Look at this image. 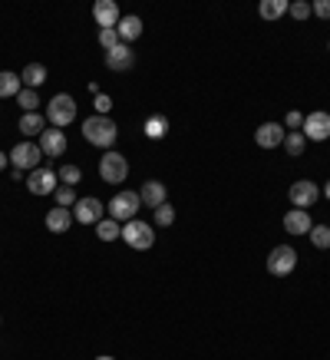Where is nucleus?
Segmentation results:
<instances>
[{
  "mask_svg": "<svg viewBox=\"0 0 330 360\" xmlns=\"http://www.w3.org/2000/svg\"><path fill=\"white\" fill-rule=\"evenodd\" d=\"M47 123H53V129H66L76 123V99L70 93H56L47 103Z\"/></svg>",
  "mask_w": 330,
  "mask_h": 360,
  "instance_id": "nucleus-2",
  "label": "nucleus"
},
{
  "mask_svg": "<svg viewBox=\"0 0 330 360\" xmlns=\"http://www.w3.org/2000/svg\"><path fill=\"white\" fill-rule=\"evenodd\" d=\"M40 159H43V152H40V146H34V142H20V146L10 149V166L20 172L40 169Z\"/></svg>",
  "mask_w": 330,
  "mask_h": 360,
  "instance_id": "nucleus-8",
  "label": "nucleus"
},
{
  "mask_svg": "<svg viewBox=\"0 0 330 360\" xmlns=\"http://www.w3.org/2000/svg\"><path fill=\"white\" fill-rule=\"evenodd\" d=\"M103 218H106V202H99V198H92V195L76 198L73 222H79V225H99Z\"/></svg>",
  "mask_w": 330,
  "mask_h": 360,
  "instance_id": "nucleus-6",
  "label": "nucleus"
},
{
  "mask_svg": "<svg viewBox=\"0 0 330 360\" xmlns=\"http://www.w3.org/2000/svg\"><path fill=\"white\" fill-rule=\"evenodd\" d=\"M116 136H119V129H116V123H112L110 116H90L86 123H83V139L90 142V146H96V149H112V142H116Z\"/></svg>",
  "mask_w": 330,
  "mask_h": 360,
  "instance_id": "nucleus-1",
  "label": "nucleus"
},
{
  "mask_svg": "<svg viewBox=\"0 0 330 360\" xmlns=\"http://www.w3.org/2000/svg\"><path fill=\"white\" fill-rule=\"evenodd\" d=\"M142 30H146V27H142V17H139V14H126V17L116 23V34H119V40H123V43H129V47L142 37Z\"/></svg>",
  "mask_w": 330,
  "mask_h": 360,
  "instance_id": "nucleus-16",
  "label": "nucleus"
},
{
  "mask_svg": "<svg viewBox=\"0 0 330 360\" xmlns=\"http://www.w3.org/2000/svg\"><path fill=\"white\" fill-rule=\"evenodd\" d=\"M284 149H288V155H301V152L307 149L304 133H288V136H284Z\"/></svg>",
  "mask_w": 330,
  "mask_h": 360,
  "instance_id": "nucleus-26",
  "label": "nucleus"
},
{
  "mask_svg": "<svg viewBox=\"0 0 330 360\" xmlns=\"http://www.w3.org/2000/svg\"><path fill=\"white\" fill-rule=\"evenodd\" d=\"M284 126H288L291 133H301V126H304V116L297 113V110H291V113L284 116Z\"/></svg>",
  "mask_w": 330,
  "mask_h": 360,
  "instance_id": "nucleus-34",
  "label": "nucleus"
},
{
  "mask_svg": "<svg viewBox=\"0 0 330 360\" xmlns=\"http://www.w3.org/2000/svg\"><path fill=\"white\" fill-rule=\"evenodd\" d=\"M288 14H291L294 20H307L314 10H311V3H307V0H294L291 7H288Z\"/></svg>",
  "mask_w": 330,
  "mask_h": 360,
  "instance_id": "nucleus-32",
  "label": "nucleus"
},
{
  "mask_svg": "<svg viewBox=\"0 0 330 360\" xmlns=\"http://www.w3.org/2000/svg\"><path fill=\"white\" fill-rule=\"evenodd\" d=\"M311 10L320 20H330V0H317V3H311Z\"/></svg>",
  "mask_w": 330,
  "mask_h": 360,
  "instance_id": "nucleus-36",
  "label": "nucleus"
},
{
  "mask_svg": "<svg viewBox=\"0 0 330 360\" xmlns=\"http://www.w3.org/2000/svg\"><path fill=\"white\" fill-rule=\"evenodd\" d=\"M7 162H10V155H7V152H0V172L7 169Z\"/></svg>",
  "mask_w": 330,
  "mask_h": 360,
  "instance_id": "nucleus-37",
  "label": "nucleus"
},
{
  "mask_svg": "<svg viewBox=\"0 0 330 360\" xmlns=\"http://www.w3.org/2000/svg\"><path fill=\"white\" fill-rule=\"evenodd\" d=\"M139 198H142V205H149V209L155 211L159 205H165V202H168V192H165L162 182L149 179V182H142V189H139Z\"/></svg>",
  "mask_w": 330,
  "mask_h": 360,
  "instance_id": "nucleus-17",
  "label": "nucleus"
},
{
  "mask_svg": "<svg viewBox=\"0 0 330 360\" xmlns=\"http://www.w3.org/2000/svg\"><path fill=\"white\" fill-rule=\"evenodd\" d=\"M311 242H314V248L327 251L330 248V225H314L311 228Z\"/></svg>",
  "mask_w": 330,
  "mask_h": 360,
  "instance_id": "nucleus-29",
  "label": "nucleus"
},
{
  "mask_svg": "<svg viewBox=\"0 0 330 360\" xmlns=\"http://www.w3.org/2000/svg\"><path fill=\"white\" fill-rule=\"evenodd\" d=\"M99 43H103V50L110 53L112 47H119L123 40H119V34H116V30H99Z\"/></svg>",
  "mask_w": 330,
  "mask_h": 360,
  "instance_id": "nucleus-33",
  "label": "nucleus"
},
{
  "mask_svg": "<svg viewBox=\"0 0 330 360\" xmlns=\"http://www.w3.org/2000/svg\"><path fill=\"white\" fill-rule=\"evenodd\" d=\"M56 185H60V175H56L53 169H34L30 175H27V189L34 192V195H53Z\"/></svg>",
  "mask_w": 330,
  "mask_h": 360,
  "instance_id": "nucleus-10",
  "label": "nucleus"
},
{
  "mask_svg": "<svg viewBox=\"0 0 330 360\" xmlns=\"http://www.w3.org/2000/svg\"><path fill=\"white\" fill-rule=\"evenodd\" d=\"M60 185H79V179H83V172H79V166H60Z\"/></svg>",
  "mask_w": 330,
  "mask_h": 360,
  "instance_id": "nucleus-27",
  "label": "nucleus"
},
{
  "mask_svg": "<svg viewBox=\"0 0 330 360\" xmlns=\"http://www.w3.org/2000/svg\"><path fill=\"white\" fill-rule=\"evenodd\" d=\"M288 195H291L294 209H304V211H307L314 202L320 198V189H317L314 182H307V179H301V182H294V185H291V192H288Z\"/></svg>",
  "mask_w": 330,
  "mask_h": 360,
  "instance_id": "nucleus-12",
  "label": "nucleus"
},
{
  "mask_svg": "<svg viewBox=\"0 0 330 360\" xmlns=\"http://www.w3.org/2000/svg\"><path fill=\"white\" fill-rule=\"evenodd\" d=\"M284 126L281 123H261L255 129V142L261 149H275V146H284Z\"/></svg>",
  "mask_w": 330,
  "mask_h": 360,
  "instance_id": "nucleus-14",
  "label": "nucleus"
},
{
  "mask_svg": "<svg viewBox=\"0 0 330 360\" xmlns=\"http://www.w3.org/2000/svg\"><path fill=\"white\" fill-rule=\"evenodd\" d=\"M324 198H327V202H330V179H327V182H324Z\"/></svg>",
  "mask_w": 330,
  "mask_h": 360,
  "instance_id": "nucleus-38",
  "label": "nucleus"
},
{
  "mask_svg": "<svg viewBox=\"0 0 330 360\" xmlns=\"http://www.w3.org/2000/svg\"><path fill=\"white\" fill-rule=\"evenodd\" d=\"M53 198H56V205H60V209H70V205H76V189H73V185H56Z\"/></svg>",
  "mask_w": 330,
  "mask_h": 360,
  "instance_id": "nucleus-28",
  "label": "nucleus"
},
{
  "mask_svg": "<svg viewBox=\"0 0 330 360\" xmlns=\"http://www.w3.org/2000/svg\"><path fill=\"white\" fill-rule=\"evenodd\" d=\"M47 119L40 113H23V119H20V133L23 136H43L47 133V126H43Z\"/></svg>",
  "mask_w": 330,
  "mask_h": 360,
  "instance_id": "nucleus-22",
  "label": "nucleus"
},
{
  "mask_svg": "<svg viewBox=\"0 0 330 360\" xmlns=\"http://www.w3.org/2000/svg\"><path fill=\"white\" fill-rule=\"evenodd\" d=\"M20 79H23L27 90H40V86L47 83V66H43V63H27L23 73H20Z\"/></svg>",
  "mask_w": 330,
  "mask_h": 360,
  "instance_id": "nucleus-20",
  "label": "nucleus"
},
{
  "mask_svg": "<svg viewBox=\"0 0 330 360\" xmlns=\"http://www.w3.org/2000/svg\"><path fill=\"white\" fill-rule=\"evenodd\" d=\"M112 110V99L106 93H96V116H106Z\"/></svg>",
  "mask_w": 330,
  "mask_h": 360,
  "instance_id": "nucleus-35",
  "label": "nucleus"
},
{
  "mask_svg": "<svg viewBox=\"0 0 330 360\" xmlns=\"http://www.w3.org/2000/svg\"><path fill=\"white\" fill-rule=\"evenodd\" d=\"M288 7H291L288 0H261L257 10H261V17L264 20H281L284 14H288Z\"/></svg>",
  "mask_w": 330,
  "mask_h": 360,
  "instance_id": "nucleus-23",
  "label": "nucleus"
},
{
  "mask_svg": "<svg viewBox=\"0 0 330 360\" xmlns=\"http://www.w3.org/2000/svg\"><path fill=\"white\" fill-rule=\"evenodd\" d=\"M172 222H175V209L165 202V205H159V209H155V225H159V228H168Z\"/></svg>",
  "mask_w": 330,
  "mask_h": 360,
  "instance_id": "nucleus-31",
  "label": "nucleus"
},
{
  "mask_svg": "<svg viewBox=\"0 0 330 360\" xmlns=\"http://www.w3.org/2000/svg\"><path fill=\"white\" fill-rule=\"evenodd\" d=\"M139 205H142V198H139V192H116L110 202V218H116V222H132L136 218V211H139Z\"/></svg>",
  "mask_w": 330,
  "mask_h": 360,
  "instance_id": "nucleus-5",
  "label": "nucleus"
},
{
  "mask_svg": "<svg viewBox=\"0 0 330 360\" xmlns=\"http://www.w3.org/2000/svg\"><path fill=\"white\" fill-rule=\"evenodd\" d=\"M301 133H304V139H311V142H324V139H330V113L317 110V113L304 116Z\"/></svg>",
  "mask_w": 330,
  "mask_h": 360,
  "instance_id": "nucleus-9",
  "label": "nucleus"
},
{
  "mask_svg": "<svg viewBox=\"0 0 330 360\" xmlns=\"http://www.w3.org/2000/svg\"><path fill=\"white\" fill-rule=\"evenodd\" d=\"M96 360H112V357H110V354H99V357H96Z\"/></svg>",
  "mask_w": 330,
  "mask_h": 360,
  "instance_id": "nucleus-39",
  "label": "nucleus"
},
{
  "mask_svg": "<svg viewBox=\"0 0 330 360\" xmlns=\"http://www.w3.org/2000/svg\"><path fill=\"white\" fill-rule=\"evenodd\" d=\"M66 146H70V142H66V133H63V129H53V126H50V129H47V133L40 136V152H43V155H63V152H66Z\"/></svg>",
  "mask_w": 330,
  "mask_h": 360,
  "instance_id": "nucleus-15",
  "label": "nucleus"
},
{
  "mask_svg": "<svg viewBox=\"0 0 330 360\" xmlns=\"http://www.w3.org/2000/svg\"><path fill=\"white\" fill-rule=\"evenodd\" d=\"M92 17L99 23V30H116V23L123 20V14H119V3L116 0H96L92 3Z\"/></svg>",
  "mask_w": 330,
  "mask_h": 360,
  "instance_id": "nucleus-11",
  "label": "nucleus"
},
{
  "mask_svg": "<svg viewBox=\"0 0 330 360\" xmlns=\"http://www.w3.org/2000/svg\"><path fill=\"white\" fill-rule=\"evenodd\" d=\"M168 133V119L165 116H149L146 119V136L149 139H162Z\"/></svg>",
  "mask_w": 330,
  "mask_h": 360,
  "instance_id": "nucleus-25",
  "label": "nucleus"
},
{
  "mask_svg": "<svg viewBox=\"0 0 330 360\" xmlns=\"http://www.w3.org/2000/svg\"><path fill=\"white\" fill-rule=\"evenodd\" d=\"M129 175V162L126 155H119V152H103V159H99V179L103 182H110V185H119V182H126Z\"/></svg>",
  "mask_w": 330,
  "mask_h": 360,
  "instance_id": "nucleus-4",
  "label": "nucleus"
},
{
  "mask_svg": "<svg viewBox=\"0 0 330 360\" xmlns=\"http://www.w3.org/2000/svg\"><path fill=\"white\" fill-rule=\"evenodd\" d=\"M96 235H99V242H116V238H123V225L116 218H103L96 225Z\"/></svg>",
  "mask_w": 330,
  "mask_h": 360,
  "instance_id": "nucleus-24",
  "label": "nucleus"
},
{
  "mask_svg": "<svg viewBox=\"0 0 330 360\" xmlns=\"http://www.w3.org/2000/svg\"><path fill=\"white\" fill-rule=\"evenodd\" d=\"M294 268H297V251H294L291 245L271 248V255H268V271H271L275 278H288Z\"/></svg>",
  "mask_w": 330,
  "mask_h": 360,
  "instance_id": "nucleus-7",
  "label": "nucleus"
},
{
  "mask_svg": "<svg viewBox=\"0 0 330 360\" xmlns=\"http://www.w3.org/2000/svg\"><path fill=\"white\" fill-rule=\"evenodd\" d=\"M70 225H73V211L70 209H50L47 211V231H53V235H63V231H70Z\"/></svg>",
  "mask_w": 330,
  "mask_h": 360,
  "instance_id": "nucleus-19",
  "label": "nucleus"
},
{
  "mask_svg": "<svg viewBox=\"0 0 330 360\" xmlns=\"http://www.w3.org/2000/svg\"><path fill=\"white\" fill-rule=\"evenodd\" d=\"M106 66H110L112 73H126L136 66V50L129 47V43H119V47H112L110 53H106Z\"/></svg>",
  "mask_w": 330,
  "mask_h": 360,
  "instance_id": "nucleus-13",
  "label": "nucleus"
},
{
  "mask_svg": "<svg viewBox=\"0 0 330 360\" xmlns=\"http://www.w3.org/2000/svg\"><path fill=\"white\" fill-rule=\"evenodd\" d=\"M327 50H330V43H327Z\"/></svg>",
  "mask_w": 330,
  "mask_h": 360,
  "instance_id": "nucleus-40",
  "label": "nucleus"
},
{
  "mask_svg": "<svg viewBox=\"0 0 330 360\" xmlns=\"http://www.w3.org/2000/svg\"><path fill=\"white\" fill-rule=\"evenodd\" d=\"M311 228H314V222L304 209H291L284 215V231L288 235H311Z\"/></svg>",
  "mask_w": 330,
  "mask_h": 360,
  "instance_id": "nucleus-18",
  "label": "nucleus"
},
{
  "mask_svg": "<svg viewBox=\"0 0 330 360\" xmlns=\"http://www.w3.org/2000/svg\"><path fill=\"white\" fill-rule=\"evenodd\" d=\"M123 242H126L129 248H136V251H146V248L155 245V225L132 218V222L123 225Z\"/></svg>",
  "mask_w": 330,
  "mask_h": 360,
  "instance_id": "nucleus-3",
  "label": "nucleus"
},
{
  "mask_svg": "<svg viewBox=\"0 0 330 360\" xmlns=\"http://www.w3.org/2000/svg\"><path fill=\"white\" fill-rule=\"evenodd\" d=\"M17 103L23 106V113H37V106H40V96H37V90H20Z\"/></svg>",
  "mask_w": 330,
  "mask_h": 360,
  "instance_id": "nucleus-30",
  "label": "nucleus"
},
{
  "mask_svg": "<svg viewBox=\"0 0 330 360\" xmlns=\"http://www.w3.org/2000/svg\"><path fill=\"white\" fill-rule=\"evenodd\" d=\"M20 73H10V70H0V99H7V96H20Z\"/></svg>",
  "mask_w": 330,
  "mask_h": 360,
  "instance_id": "nucleus-21",
  "label": "nucleus"
}]
</instances>
